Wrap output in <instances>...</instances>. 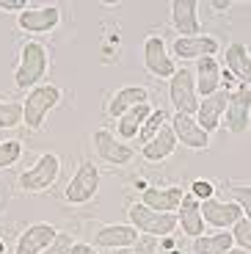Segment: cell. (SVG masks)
Returning <instances> with one entry per match:
<instances>
[{"label": "cell", "instance_id": "26", "mask_svg": "<svg viewBox=\"0 0 251 254\" xmlns=\"http://www.w3.org/2000/svg\"><path fill=\"white\" fill-rule=\"evenodd\" d=\"M163 125H169V114H166L163 108H155L149 116H146V122H144V125H141L138 135H135V141H138V146L149 144V141L155 138L157 133H160V127H163Z\"/></svg>", "mask_w": 251, "mask_h": 254}, {"label": "cell", "instance_id": "30", "mask_svg": "<svg viewBox=\"0 0 251 254\" xmlns=\"http://www.w3.org/2000/svg\"><path fill=\"white\" fill-rule=\"evenodd\" d=\"M157 252V238L152 235H138V241H132L130 246L116 249L113 254H155Z\"/></svg>", "mask_w": 251, "mask_h": 254}, {"label": "cell", "instance_id": "16", "mask_svg": "<svg viewBox=\"0 0 251 254\" xmlns=\"http://www.w3.org/2000/svg\"><path fill=\"white\" fill-rule=\"evenodd\" d=\"M199 3L196 0H174L171 3V25L177 36H199L201 22H199Z\"/></svg>", "mask_w": 251, "mask_h": 254}, {"label": "cell", "instance_id": "7", "mask_svg": "<svg viewBox=\"0 0 251 254\" xmlns=\"http://www.w3.org/2000/svg\"><path fill=\"white\" fill-rule=\"evenodd\" d=\"M169 100L177 108V114L193 116L199 108V94H196L193 69H177L169 80Z\"/></svg>", "mask_w": 251, "mask_h": 254}, {"label": "cell", "instance_id": "15", "mask_svg": "<svg viewBox=\"0 0 251 254\" xmlns=\"http://www.w3.org/2000/svg\"><path fill=\"white\" fill-rule=\"evenodd\" d=\"M56 235H58V229L53 227V224H47V221L31 224V227L19 235L14 254H42L44 249L56 241Z\"/></svg>", "mask_w": 251, "mask_h": 254}, {"label": "cell", "instance_id": "33", "mask_svg": "<svg viewBox=\"0 0 251 254\" xmlns=\"http://www.w3.org/2000/svg\"><path fill=\"white\" fill-rule=\"evenodd\" d=\"M25 0H0V11H17V14H22L25 11Z\"/></svg>", "mask_w": 251, "mask_h": 254}, {"label": "cell", "instance_id": "36", "mask_svg": "<svg viewBox=\"0 0 251 254\" xmlns=\"http://www.w3.org/2000/svg\"><path fill=\"white\" fill-rule=\"evenodd\" d=\"M226 254H251V249H238V246H232Z\"/></svg>", "mask_w": 251, "mask_h": 254}, {"label": "cell", "instance_id": "27", "mask_svg": "<svg viewBox=\"0 0 251 254\" xmlns=\"http://www.w3.org/2000/svg\"><path fill=\"white\" fill-rule=\"evenodd\" d=\"M22 125V102L0 100V130H11Z\"/></svg>", "mask_w": 251, "mask_h": 254}, {"label": "cell", "instance_id": "6", "mask_svg": "<svg viewBox=\"0 0 251 254\" xmlns=\"http://www.w3.org/2000/svg\"><path fill=\"white\" fill-rule=\"evenodd\" d=\"M249 116H251V91L249 83H240L235 91L226 94V111H224V125L232 135L249 133Z\"/></svg>", "mask_w": 251, "mask_h": 254}, {"label": "cell", "instance_id": "38", "mask_svg": "<svg viewBox=\"0 0 251 254\" xmlns=\"http://www.w3.org/2000/svg\"><path fill=\"white\" fill-rule=\"evenodd\" d=\"M171 254H180V252H171Z\"/></svg>", "mask_w": 251, "mask_h": 254}, {"label": "cell", "instance_id": "9", "mask_svg": "<svg viewBox=\"0 0 251 254\" xmlns=\"http://www.w3.org/2000/svg\"><path fill=\"white\" fill-rule=\"evenodd\" d=\"M144 66L149 75L155 77H163V80H171V75L177 72V64L174 58L169 56V47H166V42L160 36H146L144 42Z\"/></svg>", "mask_w": 251, "mask_h": 254}, {"label": "cell", "instance_id": "34", "mask_svg": "<svg viewBox=\"0 0 251 254\" xmlns=\"http://www.w3.org/2000/svg\"><path fill=\"white\" fill-rule=\"evenodd\" d=\"M69 254H97V249L94 246H88V243H72V249H69Z\"/></svg>", "mask_w": 251, "mask_h": 254}, {"label": "cell", "instance_id": "11", "mask_svg": "<svg viewBox=\"0 0 251 254\" xmlns=\"http://www.w3.org/2000/svg\"><path fill=\"white\" fill-rule=\"evenodd\" d=\"M174 56L182 61H199V58H215V53L221 50L218 39L199 33V36H177L174 39Z\"/></svg>", "mask_w": 251, "mask_h": 254}, {"label": "cell", "instance_id": "21", "mask_svg": "<svg viewBox=\"0 0 251 254\" xmlns=\"http://www.w3.org/2000/svg\"><path fill=\"white\" fill-rule=\"evenodd\" d=\"M174 149H177L174 130H171L169 125H163V127H160V133H157L149 144L141 146V158H144L146 163H160V160H166Z\"/></svg>", "mask_w": 251, "mask_h": 254}, {"label": "cell", "instance_id": "5", "mask_svg": "<svg viewBox=\"0 0 251 254\" xmlns=\"http://www.w3.org/2000/svg\"><path fill=\"white\" fill-rule=\"evenodd\" d=\"M97 190H100V169H97L94 160H80L72 180L66 183L63 199L69 204H86L97 196Z\"/></svg>", "mask_w": 251, "mask_h": 254}, {"label": "cell", "instance_id": "32", "mask_svg": "<svg viewBox=\"0 0 251 254\" xmlns=\"http://www.w3.org/2000/svg\"><path fill=\"white\" fill-rule=\"evenodd\" d=\"M190 196L199 199V202H204V199H213V196H215L213 183H207V180H196V183L190 185Z\"/></svg>", "mask_w": 251, "mask_h": 254}, {"label": "cell", "instance_id": "25", "mask_svg": "<svg viewBox=\"0 0 251 254\" xmlns=\"http://www.w3.org/2000/svg\"><path fill=\"white\" fill-rule=\"evenodd\" d=\"M235 246L229 229H221V232H213V235H199L193 238V246L190 252L193 254H226Z\"/></svg>", "mask_w": 251, "mask_h": 254}, {"label": "cell", "instance_id": "12", "mask_svg": "<svg viewBox=\"0 0 251 254\" xmlns=\"http://www.w3.org/2000/svg\"><path fill=\"white\" fill-rule=\"evenodd\" d=\"M169 127L174 130L177 144L188 146V149H199V152H201V149H207V146H210V135L196 125L193 116L174 114V116H171V122H169Z\"/></svg>", "mask_w": 251, "mask_h": 254}, {"label": "cell", "instance_id": "13", "mask_svg": "<svg viewBox=\"0 0 251 254\" xmlns=\"http://www.w3.org/2000/svg\"><path fill=\"white\" fill-rule=\"evenodd\" d=\"M226 94L229 91H215V94H210V97H201L199 100V108H196V114H193V119H196V125L204 130V133H213V130H218V125H221V119H224V111H226Z\"/></svg>", "mask_w": 251, "mask_h": 254}, {"label": "cell", "instance_id": "4", "mask_svg": "<svg viewBox=\"0 0 251 254\" xmlns=\"http://www.w3.org/2000/svg\"><path fill=\"white\" fill-rule=\"evenodd\" d=\"M127 216H130V227L138 229V235L166 238L177 229V213H155L144 204H130Z\"/></svg>", "mask_w": 251, "mask_h": 254}, {"label": "cell", "instance_id": "24", "mask_svg": "<svg viewBox=\"0 0 251 254\" xmlns=\"http://www.w3.org/2000/svg\"><path fill=\"white\" fill-rule=\"evenodd\" d=\"M224 58H226V66L238 77L240 83H249V72H251V56H249V47L243 42H232V45L224 50Z\"/></svg>", "mask_w": 251, "mask_h": 254}, {"label": "cell", "instance_id": "20", "mask_svg": "<svg viewBox=\"0 0 251 254\" xmlns=\"http://www.w3.org/2000/svg\"><path fill=\"white\" fill-rule=\"evenodd\" d=\"M193 83H196V94L210 97L221 89V64L215 58H199L193 69Z\"/></svg>", "mask_w": 251, "mask_h": 254}, {"label": "cell", "instance_id": "28", "mask_svg": "<svg viewBox=\"0 0 251 254\" xmlns=\"http://www.w3.org/2000/svg\"><path fill=\"white\" fill-rule=\"evenodd\" d=\"M19 158H22V141H0V169H11Z\"/></svg>", "mask_w": 251, "mask_h": 254}, {"label": "cell", "instance_id": "23", "mask_svg": "<svg viewBox=\"0 0 251 254\" xmlns=\"http://www.w3.org/2000/svg\"><path fill=\"white\" fill-rule=\"evenodd\" d=\"M152 114L149 102H141V105H135V108L125 111V114L116 119V133H119V141L122 138H135L141 130V125L146 122V116Z\"/></svg>", "mask_w": 251, "mask_h": 254}, {"label": "cell", "instance_id": "29", "mask_svg": "<svg viewBox=\"0 0 251 254\" xmlns=\"http://www.w3.org/2000/svg\"><path fill=\"white\" fill-rule=\"evenodd\" d=\"M232 241H235V246L238 249H251V218L249 216H243V218H238V221L232 224Z\"/></svg>", "mask_w": 251, "mask_h": 254}, {"label": "cell", "instance_id": "19", "mask_svg": "<svg viewBox=\"0 0 251 254\" xmlns=\"http://www.w3.org/2000/svg\"><path fill=\"white\" fill-rule=\"evenodd\" d=\"M177 227L190 241L204 235V218H201V210H199V199H193L190 193H182V202L177 207Z\"/></svg>", "mask_w": 251, "mask_h": 254}, {"label": "cell", "instance_id": "3", "mask_svg": "<svg viewBox=\"0 0 251 254\" xmlns=\"http://www.w3.org/2000/svg\"><path fill=\"white\" fill-rule=\"evenodd\" d=\"M58 174H61V158L56 152H44L36 158V163L28 169V172L19 174V188L25 193H44L56 185Z\"/></svg>", "mask_w": 251, "mask_h": 254}, {"label": "cell", "instance_id": "1", "mask_svg": "<svg viewBox=\"0 0 251 254\" xmlns=\"http://www.w3.org/2000/svg\"><path fill=\"white\" fill-rule=\"evenodd\" d=\"M50 69V53L42 42L31 39V42H22L19 47V61H17V69H14V83L19 89H36L42 86L44 75Z\"/></svg>", "mask_w": 251, "mask_h": 254}, {"label": "cell", "instance_id": "22", "mask_svg": "<svg viewBox=\"0 0 251 254\" xmlns=\"http://www.w3.org/2000/svg\"><path fill=\"white\" fill-rule=\"evenodd\" d=\"M146 100H149V91L144 86H125L116 94H111V100H108V116H116L119 119L125 111L135 108V105H141Z\"/></svg>", "mask_w": 251, "mask_h": 254}, {"label": "cell", "instance_id": "37", "mask_svg": "<svg viewBox=\"0 0 251 254\" xmlns=\"http://www.w3.org/2000/svg\"><path fill=\"white\" fill-rule=\"evenodd\" d=\"M3 252H6V246H3V241H0V254H3Z\"/></svg>", "mask_w": 251, "mask_h": 254}, {"label": "cell", "instance_id": "35", "mask_svg": "<svg viewBox=\"0 0 251 254\" xmlns=\"http://www.w3.org/2000/svg\"><path fill=\"white\" fill-rule=\"evenodd\" d=\"M210 6H213V11H229L235 3H232V0H213Z\"/></svg>", "mask_w": 251, "mask_h": 254}, {"label": "cell", "instance_id": "18", "mask_svg": "<svg viewBox=\"0 0 251 254\" xmlns=\"http://www.w3.org/2000/svg\"><path fill=\"white\" fill-rule=\"evenodd\" d=\"M132 241H138V229L130 224H105L94 232V246L100 249H125Z\"/></svg>", "mask_w": 251, "mask_h": 254}, {"label": "cell", "instance_id": "31", "mask_svg": "<svg viewBox=\"0 0 251 254\" xmlns=\"http://www.w3.org/2000/svg\"><path fill=\"white\" fill-rule=\"evenodd\" d=\"M72 243H75V238H72L69 232H58V235H56V241H53L50 246L44 249L42 254H69Z\"/></svg>", "mask_w": 251, "mask_h": 254}, {"label": "cell", "instance_id": "8", "mask_svg": "<svg viewBox=\"0 0 251 254\" xmlns=\"http://www.w3.org/2000/svg\"><path fill=\"white\" fill-rule=\"evenodd\" d=\"M94 149H97V158L105 160L108 166H127L135 160V146L127 144V141H119L105 127L94 130Z\"/></svg>", "mask_w": 251, "mask_h": 254}, {"label": "cell", "instance_id": "14", "mask_svg": "<svg viewBox=\"0 0 251 254\" xmlns=\"http://www.w3.org/2000/svg\"><path fill=\"white\" fill-rule=\"evenodd\" d=\"M61 22V11L58 6H39V8H25L19 14L17 25L25 33H50Z\"/></svg>", "mask_w": 251, "mask_h": 254}, {"label": "cell", "instance_id": "2", "mask_svg": "<svg viewBox=\"0 0 251 254\" xmlns=\"http://www.w3.org/2000/svg\"><path fill=\"white\" fill-rule=\"evenodd\" d=\"M61 97H63L61 89L53 86V83H42V86L31 89L25 94V102H22V125L28 130H33V133L42 130L47 116H50V111L61 102Z\"/></svg>", "mask_w": 251, "mask_h": 254}, {"label": "cell", "instance_id": "17", "mask_svg": "<svg viewBox=\"0 0 251 254\" xmlns=\"http://www.w3.org/2000/svg\"><path fill=\"white\" fill-rule=\"evenodd\" d=\"M185 190L180 185H169V188H144L141 190V202L144 207L155 210V213H177Z\"/></svg>", "mask_w": 251, "mask_h": 254}, {"label": "cell", "instance_id": "10", "mask_svg": "<svg viewBox=\"0 0 251 254\" xmlns=\"http://www.w3.org/2000/svg\"><path fill=\"white\" fill-rule=\"evenodd\" d=\"M199 210H201V218H204V227H215V232L232 227L238 218L246 216L238 202H221V199H215V196L199 202Z\"/></svg>", "mask_w": 251, "mask_h": 254}]
</instances>
